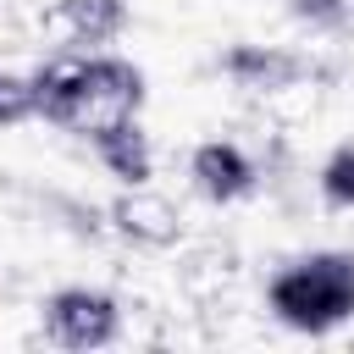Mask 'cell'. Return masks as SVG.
Instances as JSON below:
<instances>
[{
    "label": "cell",
    "mask_w": 354,
    "mask_h": 354,
    "mask_svg": "<svg viewBox=\"0 0 354 354\" xmlns=\"http://www.w3.org/2000/svg\"><path fill=\"white\" fill-rule=\"evenodd\" d=\"M321 194H326V205L354 210V144H337L321 160Z\"/></svg>",
    "instance_id": "30bf717a"
},
{
    "label": "cell",
    "mask_w": 354,
    "mask_h": 354,
    "mask_svg": "<svg viewBox=\"0 0 354 354\" xmlns=\"http://www.w3.org/2000/svg\"><path fill=\"white\" fill-rule=\"evenodd\" d=\"M122 28H127V0H55L50 11V33L72 50H100L122 39Z\"/></svg>",
    "instance_id": "52a82bcc"
},
{
    "label": "cell",
    "mask_w": 354,
    "mask_h": 354,
    "mask_svg": "<svg viewBox=\"0 0 354 354\" xmlns=\"http://www.w3.org/2000/svg\"><path fill=\"white\" fill-rule=\"evenodd\" d=\"M188 177H194V188H199L210 205H238V199H249L254 183H260L249 149L232 144V138H205V144H194Z\"/></svg>",
    "instance_id": "277c9868"
},
{
    "label": "cell",
    "mask_w": 354,
    "mask_h": 354,
    "mask_svg": "<svg viewBox=\"0 0 354 354\" xmlns=\"http://www.w3.org/2000/svg\"><path fill=\"white\" fill-rule=\"evenodd\" d=\"M44 337L55 348H72V354H88V348L116 343L122 337V304H116V293L88 288V282L55 288L44 299Z\"/></svg>",
    "instance_id": "3957f363"
},
{
    "label": "cell",
    "mask_w": 354,
    "mask_h": 354,
    "mask_svg": "<svg viewBox=\"0 0 354 354\" xmlns=\"http://www.w3.org/2000/svg\"><path fill=\"white\" fill-rule=\"evenodd\" d=\"M39 122V94H33V72H11L0 66V133Z\"/></svg>",
    "instance_id": "9c48e42d"
},
{
    "label": "cell",
    "mask_w": 354,
    "mask_h": 354,
    "mask_svg": "<svg viewBox=\"0 0 354 354\" xmlns=\"http://www.w3.org/2000/svg\"><path fill=\"white\" fill-rule=\"evenodd\" d=\"M288 11L310 28H337L348 17V0H288Z\"/></svg>",
    "instance_id": "8fae6325"
},
{
    "label": "cell",
    "mask_w": 354,
    "mask_h": 354,
    "mask_svg": "<svg viewBox=\"0 0 354 354\" xmlns=\"http://www.w3.org/2000/svg\"><path fill=\"white\" fill-rule=\"evenodd\" d=\"M221 77L232 83V88H243V94H282V88H293L310 66H304V55H293V50H282V44H232V50H221Z\"/></svg>",
    "instance_id": "8992f818"
},
{
    "label": "cell",
    "mask_w": 354,
    "mask_h": 354,
    "mask_svg": "<svg viewBox=\"0 0 354 354\" xmlns=\"http://www.w3.org/2000/svg\"><path fill=\"white\" fill-rule=\"evenodd\" d=\"M33 94H39V122L88 138L144 111V72L127 55H105V50L50 55L33 66Z\"/></svg>",
    "instance_id": "6da1fadb"
},
{
    "label": "cell",
    "mask_w": 354,
    "mask_h": 354,
    "mask_svg": "<svg viewBox=\"0 0 354 354\" xmlns=\"http://www.w3.org/2000/svg\"><path fill=\"white\" fill-rule=\"evenodd\" d=\"M105 216H111V227H116L122 238H133L138 249H171V243L183 238L177 205H171L166 194H155L149 183H133V188H122V194L105 205Z\"/></svg>",
    "instance_id": "5b68a950"
},
{
    "label": "cell",
    "mask_w": 354,
    "mask_h": 354,
    "mask_svg": "<svg viewBox=\"0 0 354 354\" xmlns=\"http://www.w3.org/2000/svg\"><path fill=\"white\" fill-rule=\"evenodd\" d=\"M266 304L288 332L326 337L343 321H354V254L343 249H315L288 260L266 282Z\"/></svg>",
    "instance_id": "7a4b0ae2"
},
{
    "label": "cell",
    "mask_w": 354,
    "mask_h": 354,
    "mask_svg": "<svg viewBox=\"0 0 354 354\" xmlns=\"http://www.w3.org/2000/svg\"><path fill=\"white\" fill-rule=\"evenodd\" d=\"M88 149H94V160H100L122 188H133V183H149V177H155V149H149V133L138 127V116H127V122H111V127L88 133Z\"/></svg>",
    "instance_id": "ba28073f"
}]
</instances>
